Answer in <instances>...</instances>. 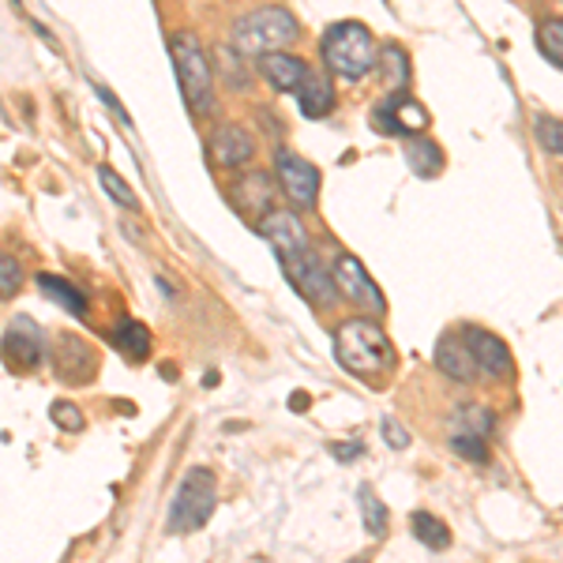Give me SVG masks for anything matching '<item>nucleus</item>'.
Masks as SVG:
<instances>
[{
  "label": "nucleus",
  "instance_id": "obj_1",
  "mask_svg": "<svg viewBox=\"0 0 563 563\" xmlns=\"http://www.w3.org/2000/svg\"><path fill=\"white\" fill-rule=\"evenodd\" d=\"M334 357L350 376L365 384H384V376L395 368V346L384 334V327L372 320H342L334 327Z\"/></svg>",
  "mask_w": 563,
  "mask_h": 563
},
{
  "label": "nucleus",
  "instance_id": "obj_2",
  "mask_svg": "<svg viewBox=\"0 0 563 563\" xmlns=\"http://www.w3.org/2000/svg\"><path fill=\"white\" fill-rule=\"evenodd\" d=\"M320 53H323V65L339 79H350V84L365 79L379 65V45L372 38L368 26L357 20H342L327 26L320 38Z\"/></svg>",
  "mask_w": 563,
  "mask_h": 563
},
{
  "label": "nucleus",
  "instance_id": "obj_3",
  "mask_svg": "<svg viewBox=\"0 0 563 563\" xmlns=\"http://www.w3.org/2000/svg\"><path fill=\"white\" fill-rule=\"evenodd\" d=\"M169 57H174V71L180 79V95H185L188 109L196 117L214 113V65L207 57L203 42L196 31H177L169 38Z\"/></svg>",
  "mask_w": 563,
  "mask_h": 563
},
{
  "label": "nucleus",
  "instance_id": "obj_4",
  "mask_svg": "<svg viewBox=\"0 0 563 563\" xmlns=\"http://www.w3.org/2000/svg\"><path fill=\"white\" fill-rule=\"evenodd\" d=\"M301 34V23L294 20L289 8H256V12L241 15L233 23V49H241L244 57H263V53L286 49V45L297 42Z\"/></svg>",
  "mask_w": 563,
  "mask_h": 563
},
{
  "label": "nucleus",
  "instance_id": "obj_5",
  "mask_svg": "<svg viewBox=\"0 0 563 563\" xmlns=\"http://www.w3.org/2000/svg\"><path fill=\"white\" fill-rule=\"evenodd\" d=\"M218 504V481L207 466H192L180 477L174 507H169V533H196L214 515Z\"/></svg>",
  "mask_w": 563,
  "mask_h": 563
},
{
  "label": "nucleus",
  "instance_id": "obj_6",
  "mask_svg": "<svg viewBox=\"0 0 563 563\" xmlns=\"http://www.w3.org/2000/svg\"><path fill=\"white\" fill-rule=\"evenodd\" d=\"M278 263H282V271H286L289 286H294L312 308H331L339 301V282H334L331 267H323V260H320V252L312 249V241L294 252H282Z\"/></svg>",
  "mask_w": 563,
  "mask_h": 563
},
{
  "label": "nucleus",
  "instance_id": "obj_7",
  "mask_svg": "<svg viewBox=\"0 0 563 563\" xmlns=\"http://www.w3.org/2000/svg\"><path fill=\"white\" fill-rule=\"evenodd\" d=\"M429 124H432L429 109L417 102L413 95H406V90H390L387 98H379L372 106V129L384 135H417L429 129Z\"/></svg>",
  "mask_w": 563,
  "mask_h": 563
},
{
  "label": "nucleus",
  "instance_id": "obj_8",
  "mask_svg": "<svg viewBox=\"0 0 563 563\" xmlns=\"http://www.w3.org/2000/svg\"><path fill=\"white\" fill-rule=\"evenodd\" d=\"M275 180L289 203L301 207V211H312L316 199H320V169L286 147L275 154Z\"/></svg>",
  "mask_w": 563,
  "mask_h": 563
},
{
  "label": "nucleus",
  "instance_id": "obj_9",
  "mask_svg": "<svg viewBox=\"0 0 563 563\" xmlns=\"http://www.w3.org/2000/svg\"><path fill=\"white\" fill-rule=\"evenodd\" d=\"M0 357L12 372H31L45 357V334L31 316H12L4 339H0Z\"/></svg>",
  "mask_w": 563,
  "mask_h": 563
},
{
  "label": "nucleus",
  "instance_id": "obj_10",
  "mask_svg": "<svg viewBox=\"0 0 563 563\" xmlns=\"http://www.w3.org/2000/svg\"><path fill=\"white\" fill-rule=\"evenodd\" d=\"M331 275H334V282H339V294L350 297V301L357 305V308H368V312H387L384 294H379V286L372 282V275L365 271V263H361L357 256H350V252L334 256Z\"/></svg>",
  "mask_w": 563,
  "mask_h": 563
},
{
  "label": "nucleus",
  "instance_id": "obj_11",
  "mask_svg": "<svg viewBox=\"0 0 563 563\" xmlns=\"http://www.w3.org/2000/svg\"><path fill=\"white\" fill-rule=\"evenodd\" d=\"M53 372L60 376V384H90V376L98 372V357L79 334H57L53 339Z\"/></svg>",
  "mask_w": 563,
  "mask_h": 563
},
{
  "label": "nucleus",
  "instance_id": "obj_12",
  "mask_svg": "<svg viewBox=\"0 0 563 563\" xmlns=\"http://www.w3.org/2000/svg\"><path fill=\"white\" fill-rule=\"evenodd\" d=\"M462 339L470 342V350H474V361H477V372L485 379H507L515 372L511 365V350H507V342L499 339V334L485 331V327H462Z\"/></svg>",
  "mask_w": 563,
  "mask_h": 563
},
{
  "label": "nucleus",
  "instance_id": "obj_13",
  "mask_svg": "<svg viewBox=\"0 0 563 563\" xmlns=\"http://www.w3.org/2000/svg\"><path fill=\"white\" fill-rule=\"evenodd\" d=\"M207 151H211V162L218 169H241L256 154V140L241 124H218L211 140H207Z\"/></svg>",
  "mask_w": 563,
  "mask_h": 563
},
{
  "label": "nucleus",
  "instance_id": "obj_14",
  "mask_svg": "<svg viewBox=\"0 0 563 563\" xmlns=\"http://www.w3.org/2000/svg\"><path fill=\"white\" fill-rule=\"evenodd\" d=\"M435 368H440L448 379H455V384H474L481 376L474 350H470V342L462 339V331H451L435 342Z\"/></svg>",
  "mask_w": 563,
  "mask_h": 563
},
{
  "label": "nucleus",
  "instance_id": "obj_15",
  "mask_svg": "<svg viewBox=\"0 0 563 563\" xmlns=\"http://www.w3.org/2000/svg\"><path fill=\"white\" fill-rule=\"evenodd\" d=\"M230 203L238 207L244 218H256L263 222V214H271V177L263 169L241 174L230 188Z\"/></svg>",
  "mask_w": 563,
  "mask_h": 563
},
{
  "label": "nucleus",
  "instance_id": "obj_16",
  "mask_svg": "<svg viewBox=\"0 0 563 563\" xmlns=\"http://www.w3.org/2000/svg\"><path fill=\"white\" fill-rule=\"evenodd\" d=\"M308 60L305 57H297V53H263L260 57V71L267 76V84L282 90V95H297V87H301V79L308 76Z\"/></svg>",
  "mask_w": 563,
  "mask_h": 563
},
{
  "label": "nucleus",
  "instance_id": "obj_17",
  "mask_svg": "<svg viewBox=\"0 0 563 563\" xmlns=\"http://www.w3.org/2000/svg\"><path fill=\"white\" fill-rule=\"evenodd\" d=\"M260 233L267 238L271 249H275V256H282V252H294V249H301V244H308V233H305L301 218H297L294 211H271V214H263Z\"/></svg>",
  "mask_w": 563,
  "mask_h": 563
},
{
  "label": "nucleus",
  "instance_id": "obj_18",
  "mask_svg": "<svg viewBox=\"0 0 563 563\" xmlns=\"http://www.w3.org/2000/svg\"><path fill=\"white\" fill-rule=\"evenodd\" d=\"M297 106H301V113L308 117V121H320V117H327L334 109V87L331 79L320 76L316 68H308V76L301 79V87H297Z\"/></svg>",
  "mask_w": 563,
  "mask_h": 563
},
{
  "label": "nucleus",
  "instance_id": "obj_19",
  "mask_svg": "<svg viewBox=\"0 0 563 563\" xmlns=\"http://www.w3.org/2000/svg\"><path fill=\"white\" fill-rule=\"evenodd\" d=\"M34 282H38V289H42L45 297H49L53 305H60L65 312L79 316V320H87L90 301H87V294L76 286V282H68V278H60V275H38Z\"/></svg>",
  "mask_w": 563,
  "mask_h": 563
},
{
  "label": "nucleus",
  "instance_id": "obj_20",
  "mask_svg": "<svg viewBox=\"0 0 563 563\" xmlns=\"http://www.w3.org/2000/svg\"><path fill=\"white\" fill-rule=\"evenodd\" d=\"M402 154H406V166H410L413 174H417V177H424V180H432V177L443 169V151L435 147L432 140H424L421 132H417V135H410V140H406Z\"/></svg>",
  "mask_w": 563,
  "mask_h": 563
},
{
  "label": "nucleus",
  "instance_id": "obj_21",
  "mask_svg": "<svg viewBox=\"0 0 563 563\" xmlns=\"http://www.w3.org/2000/svg\"><path fill=\"white\" fill-rule=\"evenodd\" d=\"M109 342L129 361H143L151 353V331L140 320H121L113 327V334H109Z\"/></svg>",
  "mask_w": 563,
  "mask_h": 563
},
{
  "label": "nucleus",
  "instance_id": "obj_22",
  "mask_svg": "<svg viewBox=\"0 0 563 563\" xmlns=\"http://www.w3.org/2000/svg\"><path fill=\"white\" fill-rule=\"evenodd\" d=\"M410 530H413V538L421 541L424 549H432V552H443L451 544L448 522L435 519V515H429V511H413L410 515Z\"/></svg>",
  "mask_w": 563,
  "mask_h": 563
},
{
  "label": "nucleus",
  "instance_id": "obj_23",
  "mask_svg": "<svg viewBox=\"0 0 563 563\" xmlns=\"http://www.w3.org/2000/svg\"><path fill=\"white\" fill-rule=\"evenodd\" d=\"M496 429V417L488 406H459L455 413H451V432H466V435H493Z\"/></svg>",
  "mask_w": 563,
  "mask_h": 563
},
{
  "label": "nucleus",
  "instance_id": "obj_24",
  "mask_svg": "<svg viewBox=\"0 0 563 563\" xmlns=\"http://www.w3.org/2000/svg\"><path fill=\"white\" fill-rule=\"evenodd\" d=\"M357 504H361V515H365V530L368 538H387V507L384 499L376 496V488L372 485H361L357 488Z\"/></svg>",
  "mask_w": 563,
  "mask_h": 563
},
{
  "label": "nucleus",
  "instance_id": "obj_25",
  "mask_svg": "<svg viewBox=\"0 0 563 563\" xmlns=\"http://www.w3.org/2000/svg\"><path fill=\"white\" fill-rule=\"evenodd\" d=\"M379 71H384L390 90H406V84H410V57H406L402 45H384L379 49Z\"/></svg>",
  "mask_w": 563,
  "mask_h": 563
},
{
  "label": "nucleus",
  "instance_id": "obj_26",
  "mask_svg": "<svg viewBox=\"0 0 563 563\" xmlns=\"http://www.w3.org/2000/svg\"><path fill=\"white\" fill-rule=\"evenodd\" d=\"M241 57H244L241 49H225V45H222V49H214V76H222L233 90H249L252 87V76L241 68Z\"/></svg>",
  "mask_w": 563,
  "mask_h": 563
},
{
  "label": "nucleus",
  "instance_id": "obj_27",
  "mask_svg": "<svg viewBox=\"0 0 563 563\" xmlns=\"http://www.w3.org/2000/svg\"><path fill=\"white\" fill-rule=\"evenodd\" d=\"M98 185H102V192L113 199L117 207H124V211H135V207H140V199H135L132 185L121 174H117V169L98 166Z\"/></svg>",
  "mask_w": 563,
  "mask_h": 563
},
{
  "label": "nucleus",
  "instance_id": "obj_28",
  "mask_svg": "<svg viewBox=\"0 0 563 563\" xmlns=\"http://www.w3.org/2000/svg\"><path fill=\"white\" fill-rule=\"evenodd\" d=\"M538 49L563 71V20L560 15H549V20L538 23Z\"/></svg>",
  "mask_w": 563,
  "mask_h": 563
},
{
  "label": "nucleus",
  "instance_id": "obj_29",
  "mask_svg": "<svg viewBox=\"0 0 563 563\" xmlns=\"http://www.w3.org/2000/svg\"><path fill=\"white\" fill-rule=\"evenodd\" d=\"M533 135H538V143L544 151L563 158V121H560V117L538 113V117H533Z\"/></svg>",
  "mask_w": 563,
  "mask_h": 563
},
{
  "label": "nucleus",
  "instance_id": "obj_30",
  "mask_svg": "<svg viewBox=\"0 0 563 563\" xmlns=\"http://www.w3.org/2000/svg\"><path fill=\"white\" fill-rule=\"evenodd\" d=\"M451 451H455L459 459H466V462H477V466H485V462H488V440H485V435L451 432Z\"/></svg>",
  "mask_w": 563,
  "mask_h": 563
},
{
  "label": "nucleus",
  "instance_id": "obj_31",
  "mask_svg": "<svg viewBox=\"0 0 563 563\" xmlns=\"http://www.w3.org/2000/svg\"><path fill=\"white\" fill-rule=\"evenodd\" d=\"M23 289V263L8 252H0V301H12Z\"/></svg>",
  "mask_w": 563,
  "mask_h": 563
},
{
  "label": "nucleus",
  "instance_id": "obj_32",
  "mask_svg": "<svg viewBox=\"0 0 563 563\" xmlns=\"http://www.w3.org/2000/svg\"><path fill=\"white\" fill-rule=\"evenodd\" d=\"M49 417H53V424L57 429H65V432H84V410H79L76 402H53L49 406Z\"/></svg>",
  "mask_w": 563,
  "mask_h": 563
},
{
  "label": "nucleus",
  "instance_id": "obj_33",
  "mask_svg": "<svg viewBox=\"0 0 563 563\" xmlns=\"http://www.w3.org/2000/svg\"><path fill=\"white\" fill-rule=\"evenodd\" d=\"M379 432H384L387 448H395V451H406V448H410V432H406L402 424L395 421V417H384V421H379Z\"/></svg>",
  "mask_w": 563,
  "mask_h": 563
},
{
  "label": "nucleus",
  "instance_id": "obj_34",
  "mask_svg": "<svg viewBox=\"0 0 563 563\" xmlns=\"http://www.w3.org/2000/svg\"><path fill=\"white\" fill-rule=\"evenodd\" d=\"M95 95H98V98H102V102L109 106V113H113V117H117V121H121V124H124V129H132V117H129V113H124V106H121V102H117V95H109V90H106L102 84H95Z\"/></svg>",
  "mask_w": 563,
  "mask_h": 563
},
{
  "label": "nucleus",
  "instance_id": "obj_35",
  "mask_svg": "<svg viewBox=\"0 0 563 563\" xmlns=\"http://www.w3.org/2000/svg\"><path fill=\"white\" fill-rule=\"evenodd\" d=\"M331 455H334V459H342V462L361 459V443H334V448H331Z\"/></svg>",
  "mask_w": 563,
  "mask_h": 563
}]
</instances>
